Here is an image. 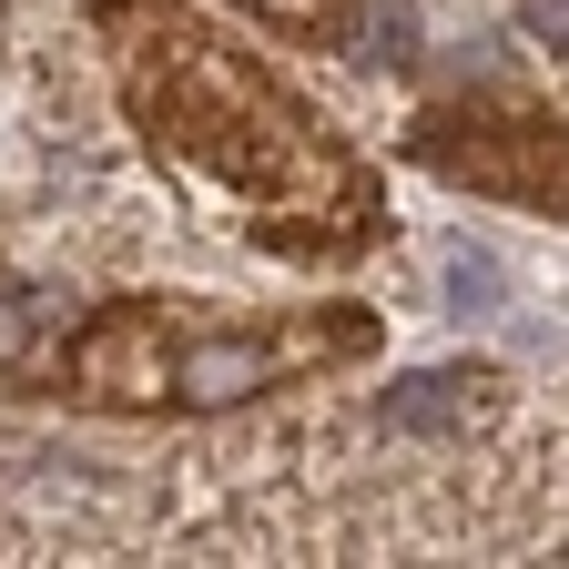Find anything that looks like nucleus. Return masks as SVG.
I'll return each instance as SVG.
<instances>
[{
  "mask_svg": "<svg viewBox=\"0 0 569 569\" xmlns=\"http://www.w3.org/2000/svg\"><path fill=\"white\" fill-rule=\"evenodd\" d=\"M296 356H316V336H193V346H173L163 356V397H193V407H213V397H244V387H264V377H284Z\"/></svg>",
  "mask_w": 569,
  "mask_h": 569,
  "instance_id": "nucleus-1",
  "label": "nucleus"
},
{
  "mask_svg": "<svg viewBox=\"0 0 569 569\" xmlns=\"http://www.w3.org/2000/svg\"><path fill=\"white\" fill-rule=\"evenodd\" d=\"M478 387H488V377H468V367H417V377L387 387V427H407V438H427V427H458V417L478 407Z\"/></svg>",
  "mask_w": 569,
  "mask_h": 569,
  "instance_id": "nucleus-2",
  "label": "nucleus"
},
{
  "mask_svg": "<svg viewBox=\"0 0 569 569\" xmlns=\"http://www.w3.org/2000/svg\"><path fill=\"white\" fill-rule=\"evenodd\" d=\"M498 296H509V274H498V254L458 244V254H448V316H498Z\"/></svg>",
  "mask_w": 569,
  "mask_h": 569,
  "instance_id": "nucleus-3",
  "label": "nucleus"
},
{
  "mask_svg": "<svg viewBox=\"0 0 569 569\" xmlns=\"http://www.w3.org/2000/svg\"><path fill=\"white\" fill-rule=\"evenodd\" d=\"M407 51H417V11H407V0H377V21H367V61L397 71Z\"/></svg>",
  "mask_w": 569,
  "mask_h": 569,
  "instance_id": "nucleus-4",
  "label": "nucleus"
},
{
  "mask_svg": "<svg viewBox=\"0 0 569 569\" xmlns=\"http://www.w3.org/2000/svg\"><path fill=\"white\" fill-rule=\"evenodd\" d=\"M21 326H31V306H21V296H0V356L21 346Z\"/></svg>",
  "mask_w": 569,
  "mask_h": 569,
  "instance_id": "nucleus-5",
  "label": "nucleus"
}]
</instances>
